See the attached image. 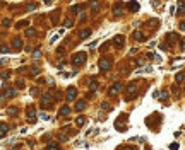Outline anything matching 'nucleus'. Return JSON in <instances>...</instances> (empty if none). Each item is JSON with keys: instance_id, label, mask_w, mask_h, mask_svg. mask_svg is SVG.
I'll return each instance as SVG.
<instances>
[{"instance_id": "29", "label": "nucleus", "mask_w": 185, "mask_h": 150, "mask_svg": "<svg viewBox=\"0 0 185 150\" xmlns=\"http://www.w3.org/2000/svg\"><path fill=\"white\" fill-rule=\"evenodd\" d=\"M2 26H4V27L10 26V21H9V19H4V21H2Z\"/></svg>"}, {"instance_id": "6", "label": "nucleus", "mask_w": 185, "mask_h": 150, "mask_svg": "<svg viewBox=\"0 0 185 150\" xmlns=\"http://www.w3.org/2000/svg\"><path fill=\"white\" fill-rule=\"evenodd\" d=\"M123 41H125V38H123V36H115V39H113V44H115L117 48H122L123 46Z\"/></svg>"}, {"instance_id": "42", "label": "nucleus", "mask_w": 185, "mask_h": 150, "mask_svg": "<svg viewBox=\"0 0 185 150\" xmlns=\"http://www.w3.org/2000/svg\"><path fill=\"white\" fill-rule=\"evenodd\" d=\"M67 140H69V138H67L65 135H62V137H60V142H67Z\"/></svg>"}, {"instance_id": "35", "label": "nucleus", "mask_w": 185, "mask_h": 150, "mask_svg": "<svg viewBox=\"0 0 185 150\" xmlns=\"http://www.w3.org/2000/svg\"><path fill=\"white\" fill-rule=\"evenodd\" d=\"M2 53H4V55H7V53H9V50H7L5 44H2Z\"/></svg>"}, {"instance_id": "16", "label": "nucleus", "mask_w": 185, "mask_h": 150, "mask_svg": "<svg viewBox=\"0 0 185 150\" xmlns=\"http://www.w3.org/2000/svg\"><path fill=\"white\" fill-rule=\"evenodd\" d=\"M0 135H2V138H5V137H7V125H5V123H2V125H0Z\"/></svg>"}, {"instance_id": "15", "label": "nucleus", "mask_w": 185, "mask_h": 150, "mask_svg": "<svg viewBox=\"0 0 185 150\" xmlns=\"http://www.w3.org/2000/svg\"><path fill=\"white\" fill-rule=\"evenodd\" d=\"M84 108H86V101H77L75 102V109L77 111H82Z\"/></svg>"}, {"instance_id": "10", "label": "nucleus", "mask_w": 185, "mask_h": 150, "mask_svg": "<svg viewBox=\"0 0 185 150\" xmlns=\"http://www.w3.org/2000/svg\"><path fill=\"white\" fill-rule=\"evenodd\" d=\"M69 113H70V108H69V106H62V108H60V111H58V114H60V116H69Z\"/></svg>"}, {"instance_id": "4", "label": "nucleus", "mask_w": 185, "mask_h": 150, "mask_svg": "<svg viewBox=\"0 0 185 150\" xmlns=\"http://www.w3.org/2000/svg\"><path fill=\"white\" fill-rule=\"evenodd\" d=\"M75 94H77V89H75V87H69V89H67V94H65L67 101H74Z\"/></svg>"}, {"instance_id": "43", "label": "nucleus", "mask_w": 185, "mask_h": 150, "mask_svg": "<svg viewBox=\"0 0 185 150\" xmlns=\"http://www.w3.org/2000/svg\"><path fill=\"white\" fill-rule=\"evenodd\" d=\"M123 150H137L135 147H123Z\"/></svg>"}, {"instance_id": "40", "label": "nucleus", "mask_w": 185, "mask_h": 150, "mask_svg": "<svg viewBox=\"0 0 185 150\" xmlns=\"http://www.w3.org/2000/svg\"><path fill=\"white\" fill-rule=\"evenodd\" d=\"M41 118H43V119H46V121H48V119H50V116H48V114H45V113H43V114H41Z\"/></svg>"}, {"instance_id": "32", "label": "nucleus", "mask_w": 185, "mask_h": 150, "mask_svg": "<svg viewBox=\"0 0 185 150\" xmlns=\"http://www.w3.org/2000/svg\"><path fill=\"white\" fill-rule=\"evenodd\" d=\"M72 26V19H65V27H70Z\"/></svg>"}, {"instance_id": "1", "label": "nucleus", "mask_w": 185, "mask_h": 150, "mask_svg": "<svg viewBox=\"0 0 185 150\" xmlns=\"http://www.w3.org/2000/svg\"><path fill=\"white\" fill-rule=\"evenodd\" d=\"M72 63H74V65H84V63H86V53H84V51L75 53L74 56H72Z\"/></svg>"}, {"instance_id": "14", "label": "nucleus", "mask_w": 185, "mask_h": 150, "mask_svg": "<svg viewBox=\"0 0 185 150\" xmlns=\"http://www.w3.org/2000/svg\"><path fill=\"white\" fill-rule=\"evenodd\" d=\"M84 123H86V118H84V116H79V118L75 119V125H77V128L84 126Z\"/></svg>"}, {"instance_id": "8", "label": "nucleus", "mask_w": 185, "mask_h": 150, "mask_svg": "<svg viewBox=\"0 0 185 150\" xmlns=\"http://www.w3.org/2000/svg\"><path fill=\"white\" fill-rule=\"evenodd\" d=\"M134 39H137V41H146V36L141 33V31H134Z\"/></svg>"}, {"instance_id": "38", "label": "nucleus", "mask_w": 185, "mask_h": 150, "mask_svg": "<svg viewBox=\"0 0 185 150\" xmlns=\"http://www.w3.org/2000/svg\"><path fill=\"white\" fill-rule=\"evenodd\" d=\"M22 26H28V22H26V21H22V22L17 24V27H22Z\"/></svg>"}, {"instance_id": "27", "label": "nucleus", "mask_w": 185, "mask_h": 150, "mask_svg": "<svg viewBox=\"0 0 185 150\" xmlns=\"http://www.w3.org/2000/svg\"><path fill=\"white\" fill-rule=\"evenodd\" d=\"M89 87H91V91H96V87H98V84H96V80H91V84H89Z\"/></svg>"}, {"instance_id": "33", "label": "nucleus", "mask_w": 185, "mask_h": 150, "mask_svg": "<svg viewBox=\"0 0 185 150\" xmlns=\"http://www.w3.org/2000/svg\"><path fill=\"white\" fill-rule=\"evenodd\" d=\"M38 89H31V96H33V97H36V96H38Z\"/></svg>"}, {"instance_id": "28", "label": "nucleus", "mask_w": 185, "mask_h": 150, "mask_svg": "<svg viewBox=\"0 0 185 150\" xmlns=\"http://www.w3.org/2000/svg\"><path fill=\"white\" fill-rule=\"evenodd\" d=\"M16 87H17V89H24V82L22 80H17V82H16Z\"/></svg>"}, {"instance_id": "31", "label": "nucleus", "mask_w": 185, "mask_h": 150, "mask_svg": "<svg viewBox=\"0 0 185 150\" xmlns=\"http://www.w3.org/2000/svg\"><path fill=\"white\" fill-rule=\"evenodd\" d=\"M40 72H41V68H33L31 70V75H38Z\"/></svg>"}, {"instance_id": "36", "label": "nucleus", "mask_w": 185, "mask_h": 150, "mask_svg": "<svg viewBox=\"0 0 185 150\" xmlns=\"http://www.w3.org/2000/svg\"><path fill=\"white\" fill-rule=\"evenodd\" d=\"M33 56H34V58H40V56H41V53H40V51H38V50H36V51H34V53H33Z\"/></svg>"}, {"instance_id": "34", "label": "nucleus", "mask_w": 185, "mask_h": 150, "mask_svg": "<svg viewBox=\"0 0 185 150\" xmlns=\"http://www.w3.org/2000/svg\"><path fill=\"white\" fill-rule=\"evenodd\" d=\"M101 108L108 111V109H110V104H108V102H103V104H101Z\"/></svg>"}, {"instance_id": "23", "label": "nucleus", "mask_w": 185, "mask_h": 150, "mask_svg": "<svg viewBox=\"0 0 185 150\" xmlns=\"http://www.w3.org/2000/svg\"><path fill=\"white\" fill-rule=\"evenodd\" d=\"M81 9H82V5H72V7H70V10H72V12H79Z\"/></svg>"}, {"instance_id": "30", "label": "nucleus", "mask_w": 185, "mask_h": 150, "mask_svg": "<svg viewBox=\"0 0 185 150\" xmlns=\"http://www.w3.org/2000/svg\"><path fill=\"white\" fill-rule=\"evenodd\" d=\"M170 150H178V143H177V142L171 143V145H170Z\"/></svg>"}, {"instance_id": "24", "label": "nucleus", "mask_w": 185, "mask_h": 150, "mask_svg": "<svg viewBox=\"0 0 185 150\" xmlns=\"http://www.w3.org/2000/svg\"><path fill=\"white\" fill-rule=\"evenodd\" d=\"M175 79H177V82H182L185 79V73H177V77H175Z\"/></svg>"}, {"instance_id": "26", "label": "nucleus", "mask_w": 185, "mask_h": 150, "mask_svg": "<svg viewBox=\"0 0 185 150\" xmlns=\"http://www.w3.org/2000/svg\"><path fill=\"white\" fill-rule=\"evenodd\" d=\"M147 24H149V26H158V24H159V21H158V19H151Z\"/></svg>"}, {"instance_id": "13", "label": "nucleus", "mask_w": 185, "mask_h": 150, "mask_svg": "<svg viewBox=\"0 0 185 150\" xmlns=\"http://www.w3.org/2000/svg\"><path fill=\"white\" fill-rule=\"evenodd\" d=\"M87 36H91V29H84V31L79 33V38H81V39H86Z\"/></svg>"}, {"instance_id": "11", "label": "nucleus", "mask_w": 185, "mask_h": 150, "mask_svg": "<svg viewBox=\"0 0 185 150\" xmlns=\"http://www.w3.org/2000/svg\"><path fill=\"white\" fill-rule=\"evenodd\" d=\"M12 46H14V50H21L22 48V41L19 39V38H16V39L12 41Z\"/></svg>"}, {"instance_id": "41", "label": "nucleus", "mask_w": 185, "mask_h": 150, "mask_svg": "<svg viewBox=\"0 0 185 150\" xmlns=\"http://www.w3.org/2000/svg\"><path fill=\"white\" fill-rule=\"evenodd\" d=\"M28 9H29V10H33V9H36V5H34V4H29Z\"/></svg>"}, {"instance_id": "18", "label": "nucleus", "mask_w": 185, "mask_h": 150, "mask_svg": "<svg viewBox=\"0 0 185 150\" xmlns=\"http://www.w3.org/2000/svg\"><path fill=\"white\" fill-rule=\"evenodd\" d=\"M46 150H60V147H58V143H48L46 145Z\"/></svg>"}, {"instance_id": "2", "label": "nucleus", "mask_w": 185, "mask_h": 150, "mask_svg": "<svg viewBox=\"0 0 185 150\" xmlns=\"http://www.w3.org/2000/svg\"><path fill=\"white\" fill-rule=\"evenodd\" d=\"M110 68H111V62L108 58H101V60H99V70H101V72H108Z\"/></svg>"}, {"instance_id": "7", "label": "nucleus", "mask_w": 185, "mask_h": 150, "mask_svg": "<svg viewBox=\"0 0 185 150\" xmlns=\"http://www.w3.org/2000/svg\"><path fill=\"white\" fill-rule=\"evenodd\" d=\"M28 118H29V123H34L36 121V111L33 108H29L28 109Z\"/></svg>"}, {"instance_id": "20", "label": "nucleus", "mask_w": 185, "mask_h": 150, "mask_svg": "<svg viewBox=\"0 0 185 150\" xmlns=\"http://www.w3.org/2000/svg\"><path fill=\"white\" fill-rule=\"evenodd\" d=\"M135 89H137V87H135V84H130V85L127 87V92H129V94H134V92H135Z\"/></svg>"}, {"instance_id": "25", "label": "nucleus", "mask_w": 185, "mask_h": 150, "mask_svg": "<svg viewBox=\"0 0 185 150\" xmlns=\"http://www.w3.org/2000/svg\"><path fill=\"white\" fill-rule=\"evenodd\" d=\"M159 99H161V101H166V99H168V92H166V91L159 94Z\"/></svg>"}, {"instance_id": "39", "label": "nucleus", "mask_w": 185, "mask_h": 150, "mask_svg": "<svg viewBox=\"0 0 185 150\" xmlns=\"http://www.w3.org/2000/svg\"><path fill=\"white\" fill-rule=\"evenodd\" d=\"M180 29H182V31H185V21H182V22H180Z\"/></svg>"}, {"instance_id": "12", "label": "nucleus", "mask_w": 185, "mask_h": 150, "mask_svg": "<svg viewBox=\"0 0 185 150\" xmlns=\"http://www.w3.org/2000/svg\"><path fill=\"white\" fill-rule=\"evenodd\" d=\"M127 7H129V10H130V12H137L139 10V4H137V2H130Z\"/></svg>"}, {"instance_id": "3", "label": "nucleus", "mask_w": 185, "mask_h": 150, "mask_svg": "<svg viewBox=\"0 0 185 150\" xmlns=\"http://www.w3.org/2000/svg\"><path fill=\"white\" fill-rule=\"evenodd\" d=\"M52 104V94L50 92H46L41 96V108H48Z\"/></svg>"}, {"instance_id": "37", "label": "nucleus", "mask_w": 185, "mask_h": 150, "mask_svg": "<svg viewBox=\"0 0 185 150\" xmlns=\"http://www.w3.org/2000/svg\"><path fill=\"white\" fill-rule=\"evenodd\" d=\"M91 7H92V10H98V4H96V2H92Z\"/></svg>"}, {"instance_id": "22", "label": "nucleus", "mask_w": 185, "mask_h": 150, "mask_svg": "<svg viewBox=\"0 0 185 150\" xmlns=\"http://www.w3.org/2000/svg\"><path fill=\"white\" fill-rule=\"evenodd\" d=\"M7 113H9L10 116H16V114H17V108H9V111H7Z\"/></svg>"}, {"instance_id": "17", "label": "nucleus", "mask_w": 185, "mask_h": 150, "mask_svg": "<svg viewBox=\"0 0 185 150\" xmlns=\"http://www.w3.org/2000/svg\"><path fill=\"white\" fill-rule=\"evenodd\" d=\"M113 14H115V16H122V4H117V5L113 7Z\"/></svg>"}, {"instance_id": "5", "label": "nucleus", "mask_w": 185, "mask_h": 150, "mask_svg": "<svg viewBox=\"0 0 185 150\" xmlns=\"http://www.w3.org/2000/svg\"><path fill=\"white\" fill-rule=\"evenodd\" d=\"M120 91H122V84H120V82H115V84L110 87L108 94H110V96H115V94H117V92H120Z\"/></svg>"}, {"instance_id": "19", "label": "nucleus", "mask_w": 185, "mask_h": 150, "mask_svg": "<svg viewBox=\"0 0 185 150\" xmlns=\"http://www.w3.org/2000/svg\"><path fill=\"white\" fill-rule=\"evenodd\" d=\"M178 14H180V16L185 14V2H180V4H178Z\"/></svg>"}, {"instance_id": "21", "label": "nucleus", "mask_w": 185, "mask_h": 150, "mask_svg": "<svg viewBox=\"0 0 185 150\" xmlns=\"http://www.w3.org/2000/svg\"><path fill=\"white\" fill-rule=\"evenodd\" d=\"M36 34V31H34V29H31V27H29V29H26V36H29V38H31V36H34Z\"/></svg>"}, {"instance_id": "9", "label": "nucleus", "mask_w": 185, "mask_h": 150, "mask_svg": "<svg viewBox=\"0 0 185 150\" xmlns=\"http://www.w3.org/2000/svg\"><path fill=\"white\" fill-rule=\"evenodd\" d=\"M7 96H9V97H16V91H14V89H9V91H4V96H2V99H5Z\"/></svg>"}]
</instances>
